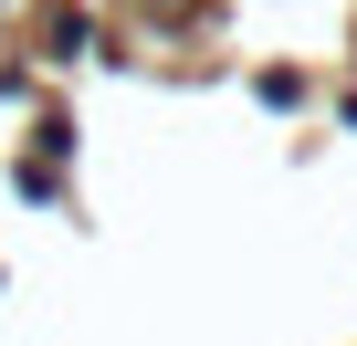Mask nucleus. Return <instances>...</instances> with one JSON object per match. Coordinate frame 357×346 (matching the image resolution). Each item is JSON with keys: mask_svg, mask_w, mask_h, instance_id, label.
<instances>
[{"mask_svg": "<svg viewBox=\"0 0 357 346\" xmlns=\"http://www.w3.org/2000/svg\"><path fill=\"white\" fill-rule=\"evenodd\" d=\"M74 53H95V22H84V11H63V22H53V63H74Z\"/></svg>", "mask_w": 357, "mask_h": 346, "instance_id": "f257e3e1", "label": "nucleus"}]
</instances>
